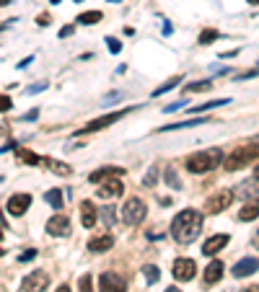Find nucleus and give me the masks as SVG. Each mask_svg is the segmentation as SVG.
Returning a JSON list of instances; mask_svg holds the SVG:
<instances>
[{
	"instance_id": "f257e3e1",
	"label": "nucleus",
	"mask_w": 259,
	"mask_h": 292,
	"mask_svg": "<svg viewBox=\"0 0 259 292\" xmlns=\"http://www.w3.org/2000/svg\"><path fill=\"white\" fill-rule=\"evenodd\" d=\"M200 233H202V214L197 210H181L174 218V222H171V236L181 246L197 240Z\"/></svg>"
},
{
	"instance_id": "f03ea898",
	"label": "nucleus",
	"mask_w": 259,
	"mask_h": 292,
	"mask_svg": "<svg viewBox=\"0 0 259 292\" xmlns=\"http://www.w3.org/2000/svg\"><path fill=\"white\" fill-rule=\"evenodd\" d=\"M223 163V150L220 148H210V150H200L192 152L187 158V171L189 174H207L212 168H218Z\"/></svg>"
},
{
	"instance_id": "7ed1b4c3",
	"label": "nucleus",
	"mask_w": 259,
	"mask_h": 292,
	"mask_svg": "<svg viewBox=\"0 0 259 292\" xmlns=\"http://www.w3.org/2000/svg\"><path fill=\"white\" fill-rule=\"evenodd\" d=\"M254 160H259V145L246 142V145H238L231 156L225 158V171H238V168H246Z\"/></svg>"
},
{
	"instance_id": "20e7f679",
	"label": "nucleus",
	"mask_w": 259,
	"mask_h": 292,
	"mask_svg": "<svg viewBox=\"0 0 259 292\" xmlns=\"http://www.w3.org/2000/svg\"><path fill=\"white\" fill-rule=\"evenodd\" d=\"M145 214H148V207L138 196H130L125 202V207H122V218H125L127 225H140L145 220Z\"/></svg>"
},
{
	"instance_id": "39448f33",
	"label": "nucleus",
	"mask_w": 259,
	"mask_h": 292,
	"mask_svg": "<svg viewBox=\"0 0 259 292\" xmlns=\"http://www.w3.org/2000/svg\"><path fill=\"white\" fill-rule=\"evenodd\" d=\"M132 109H122V112H114V114H106V116H99V119H94V122H88L86 127H81L75 134H88V132H99V130H104V127H109V124H114V122H119L122 116H127Z\"/></svg>"
},
{
	"instance_id": "423d86ee",
	"label": "nucleus",
	"mask_w": 259,
	"mask_h": 292,
	"mask_svg": "<svg viewBox=\"0 0 259 292\" xmlns=\"http://www.w3.org/2000/svg\"><path fill=\"white\" fill-rule=\"evenodd\" d=\"M47 284H50V274L44 272V269H34L21 282V290L19 292H42V290H47Z\"/></svg>"
},
{
	"instance_id": "0eeeda50",
	"label": "nucleus",
	"mask_w": 259,
	"mask_h": 292,
	"mask_svg": "<svg viewBox=\"0 0 259 292\" xmlns=\"http://www.w3.org/2000/svg\"><path fill=\"white\" fill-rule=\"evenodd\" d=\"M233 196H236V192H231V189H220L218 194H212V196L207 199V202H205V210H207L210 214H215V212H223L225 207H231Z\"/></svg>"
},
{
	"instance_id": "6e6552de",
	"label": "nucleus",
	"mask_w": 259,
	"mask_h": 292,
	"mask_svg": "<svg viewBox=\"0 0 259 292\" xmlns=\"http://www.w3.org/2000/svg\"><path fill=\"white\" fill-rule=\"evenodd\" d=\"M99 290L101 292H127V282L114 272H104L99 276Z\"/></svg>"
},
{
	"instance_id": "1a4fd4ad",
	"label": "nucleus",
	"mask_w": 259,
	"mask_h": 292,
	"mask_svg": "<svg viewBox=\"0 0 259 292\" xmlns=\"http://www.w3.org/2000/svg\"><path fill=\"white\" fill-rule=\"evenodd\" d=\"M171 274H174V280H179V282H189L192 276L197 274V264L192 258H176Z\"/></svg>"
},
{
	"instance_id": "9d476101",
	"label": "nucleus",
	"mask_w": 259,
	"mask_h": 292,
	"mask_svg": "<svg viewBox=\"0 0 259 292\" xmlns=\"http://www.w3.org/2000/svg\"><path fill=\"white\" fill-rule=\"evenodd\" d=\"M32 207V194H26V192H21V194H13L11 199H8V212L13 214V218H21V214Z\"/></svg>"
},
{
	"instance_id": "9b49d317",
	"label": "nucleus",
	"mask_w": 259,
	"mask_h": 292,
	"mask_svg": "<svg viewBox=\"0 0 259 292\" xmlns=\"http://www.w3.org/2000/svg\"><path fill=\"white\" fill-rule=\"evenodd\" d=\"M122 192H125V184H122L119 176H117V178L104 181L101 186L96 189V196L99 199H117V196H122Z\"/></svg>"
},
{
	"instance_id": "f8f14e48",
	"label": "nucleus",
	"mask_w": 259,
	"mask_h": 292,
	"mask_svg": "<svg viewBox=\"0 0 259 292\" xmlns=\"http://www.w3.org/2000/svg\"><path fill=\"white\" fill-rule=\"evenodd\" d=\"M256 269H259V258L246 256V258L236 261V266H233V276H236V280H243V276H251Z\"/></svg>"
},
{
	"instance_id": "ddd939ff",
	"label": "nucleus",
	"mask_w": 259,
	"mask_h": 292,
	"mask_svg": "<svg viewBox=\"0 0 259 292\" xmlns=\"http://www.w3.org/2000/svg\"><path fill=\"white\" fill-rule=\"evenodd\" d=\"M122 174H125V168H119V166H104V168H99V171L91 174L88 181H91V184H104V181L117 178V176H122Z\"/></svg>"
},
{
	"instance_id": "4468645a",
	"label": "nucleus",
	"mask_w": 259,
	"mask_h": 292,
	"mask_svg": "<svg viewBox=\"0 0 259 292\" xmlns=\"http://www.w3.org/2000/svg\"><path fill=\"white\" fill-rule=\"evenodd\" d=\"M47 233L50 236H60V238L68 236L70 233V220L65 218V214H55V218L47 222Z\"/></svg>"
},
{
	"instance_id": "2eb2a0df",
	"label": "nucleus",
	"mask_w": 259,
	"mask_h": 292,
	"mask_svg": "<svg viewBox=\"0 0 259 292\" xmlns=\"http://www.w3.org/2000/svg\"><path fill=\"white\" fill-rule=\"evenodd\" d=\"M225 243H228V236H225V233L212 236V238H207V240H205L202 254H205V256H215L218 251H223V248H225Z\"/></svg>"
},
{
	"instance_id": "dca6fc26",
	"label": "nucleus",
	"mask_w": 259,
	"mask_h": 292,
	"mask_svg": "<svg viewBox=\"0 0 259 292\" xmlns=\"http://www.w3.org/2000/svg\"><path fill=\"white\" fill-rule=\"evenodd\" d=\"M114 246V238L109 236V233H104V236H94L88 240V248L91 251H96V254H104V251H109Z\"/></svg>"
},
{
	"instance_id": "f3484780",
	"label": "nucleus",
	"mask_w": 259,
	"mask_h": 292,
	"mask_svg": "<svg viewBox=\"0 0 259 292\" xmlns=\"http://www.w3.org/2000/svg\"><path fill=\"white\" fill-rule=\"evenodd\" d=\"M223 264L220 261H210V264L205 266V274H202V280H205V284H215V282H220V276H223Z\"/></svg>"
},
{
	"instance_id": "a211bd4d",
	"label": "nucleus",
	"mask_w": 259,
	"mask_h": 292,
	"mask_svg": "<svg viewBox=\"0 0 259 292\" xmlns=\"http://www.w3.org/2000/svg\"><path fill=\"white\" fill-rule=\"evenodd\" d=\"M256 218H259V196L251 199V202H246V204L238 210V220H241V222H251V220H256Z\"/></svg>"
},
{
	"instance_id": "6ab92c4d",
	"label": "nucleus",
	"mask_w": 259,
	"mask_h": 292,
	"mask_svg": "<svg viewBox=\"0 0 259 292\" xmlns=\"http://www.w3.org/2000/svg\"><path fill=\"white\" fill-rule=\"evenodd\" d=\"M96 220H99V214H96L94 204H91L88 199H86V202H81V222H83V228H94Z\"/></svg>"
},
{
	"instance_id": "aec40b11",
	"label": "nucleus",
	"mask_w": 259,
	"mask_h": 292,
	"mask_svg": "<svg viewBox=\"0 0 259 292\" xmlns=\"http://www.w3.org/2000/svg\"><path fill=\"white\" fill-rule=\"evenodd\" d=\"M236 194L241 199H251V196H259V178H249V181H243L241 186L236 189Z\"/></svg>"
},
{
	"instance_id": "412c9836",
	"label": "nucleus",
	"mask_w": 259,
	"mask_h": 292,
	"mask_svg": "<svg viewBox=\"0 0 259 292\" xmlns=\"http://www.w3.org/2000/svg\"><path fill=\"white\" fill-rule=\"evenodd\" d=\"M42 163L47 166L50 171H55L57 176H70V174H73V168H70V166H65L63 160H55V158H44Z\"/></svg>"
},
{
	"instance_id": "4be33fe9",
	"label": "nucleus",
	"mask_w": 259,
	"mask_h": 292,
	"mask_svg": "<svg viewBox=\"0 0 259 292\" xmlns=\"http://www.w3.org/2000/svg\"><path fill=\"white\" fill-rule=\"evenodd\" d=\"M194 124H207V119H187V122H176V124H163L161 132H171V130H187V127H194Z\"/></svg>"
},
{
	"instance_id": "5701e85b",
	"label": "nucleus",
	"mask_w": 259,
	"mask_h": 292,
	"mask_svg": "<svg viewBox=\"0 0 259 292\" xmlns=\"http://www.w3.org/2000/svg\"><path fill=\"white\" fill-rule=\"evenodd\" d=\"M16 158L21 160V163H29V166H37V163H42L44 158H39L37 152H32V150H26V148H16Z\"/></svg>"
},
{
	"instance_id": "b1692460",
	"label": "nucleus",
	"mask_w": 259,
	"mask_h": 292,
	"mask_svg": "<svg viewBox=\"0 0 259 292\" xmlns=\"http://www.w3.org/2000/svg\"><path fill=\"white\" fill-rule=\"evenodd\" d=\"M44 202H47L52 210H63V192H60V189H50L47 194H44Z\"/></svg>"
},
{
	"instance_id": "393cba45",
	"label": "nucleus",
	"mask_w": 259,
	"mask_h": 292,
	"mask_svg": "<svg viewBox=\"0 0 259 292\" xmlns=\"http://www.w3.org/2000/svg\"><path fill=\"white\" fill-rule=\"evenodd\" d=\"M225 104H231L228 98H218V101H207V104H197V106H189V114H200L205 109H218V106H225Z\"/></svg>"
},
{
	"instance_id": "a878e982",
	"label": "nucleus",
	"mask_w": 259,
	"mask_h": 292,
	"mask_svg": "<svg viewBox=\"0 0 259 292\" xmlns=\"http://www.w3.org/2000/svg\"><path fill=\"white\" fill-rule=\"evenodd\" d=\"M104 18V13L101 10H88V13H81L78 16V24H83V26H94V24H99Z\"/></svg>"
},
{
	"instance_id": "bb28decb",
	"label": "nucleus",
	"mask_w": 259,
	"mask_h": 292,
	"mask_svg": "<svg viewBox=\"0 0 259 292\" xmlns=\"http://www.w3.org/2000/svg\"><path fill=\"white\" fill-rule=\"evenodd\" d=\"M163 178H166V184H169V189H181V178H179V174L174 171V168H166V174H163Z\"/></svg>"
},
{
	"instance_id": "cd10ccee",
	"label": "nucleus",
	"mask_w": 259,
	"mask_h": 292,
	"mask_svg": "<svg viewBox=\"0 0 259 292\" xmlns=\"http://www.w3.org/2000/svg\"><path fill=\"white\" fill-rule=\"evenodd\" d=\"M181 80H184V78H181V75H176V78H169V80H166V83H163L161 88H156V90H153V98H156V96H163V94H166V90H171V88H176V86H179Z\"/></svg>"
},
{
	"instance_id": "c85d7f7f",
	"label": "nucleus",
	"mask_w": 259,
	"mask_h": 292,
	"mask_svg": "<svg viewBox=\"0 0 259 292\" xmlns=\"http://www.w3.org/2000/svg\"><path fill=\"white\" fill-rule=\"evenodd\" d=\"M156 181H158V166H150V171H148L145 178H143V186H145V189H153Z\"/></svg>"
},
{
	"instance_id": "c756f323",
	"label": "nucleus",
	"mask_w": 259,
	"mask_h": 292,
	"mask_svg": "<svg viewBox=\"0 0 259 292\" xmlns=\"http://www.w3.org/2000/svg\"><path fill=\"white\" fill-rule=\"evenodd\" d=\"M143 274H145V280L153 284V282H158V276H161V272H158V266H143Z\"/></svg>"
},
{
	"instance_id": "7c9ffc66",
	"label": "nucleus",
	"mask_w": 259,
	"mask_h": 292,
	"mask_svg": "<svg viewBox=\"0 0 259 292\" xmlns=\"http://www.w3.org/2000/svg\"><path fill=\"white\" fill-rule=\"evenodd\" d=\"M104 222L109 225V228H114V222H117V212H114V207H104Z\"/></svg>"
},
{
	"instance_id": "2f4dec72",
	"label": "nucleus",
	"mask_w": 259,
	"mask_h": 292,
	"mask_svg": "<svg viewBox=\"0 0 259 292\" xmlns=\"http://www.w3.org/2000/svg\"><path fill=\"white\" fill-rule=\"evenodd\" d=\"M215 39H218L215 28H205V32L200 34V44H210V42H215Z\"/></svg>"
},
{
	"instance_id": "473e14b6",
	"label": "nucleus",
	"mask_w": 259,
	"mask_h": 292,
	"mask_svg": "<svg viewBox=\"0 0 259 292\" xmlns=\"http://www.w3.org/2000/svg\"><path fill=\"white\" fill-rule=\"evenodd\" d=\"M210 80H202V83H192V86H187V90H189V94H194V90H197V94H200V90H210Z\"/></svg>"
},
{
	"instance_id": "72a5a7b5",
	"label": "nucleus",
	"mask_w": 259,
	"mask_h": 292,
	"mask_svg": "<svg viewBox=\"0 0 259 292\" xmlns=\"http://www.w3.org/2000/svg\"><path fill=\"white\" fill-rule=\"evenodd\" d=\"M78 287H81V292H94V284H91V276H88V274H83V276H81Z\"/></svg>"
},
{
	"instance_id": "f704fd0d",
	"label": "nucleus",
	"mask_w": 259,
	"mask_h": 292,
	"mask_svg": "<svg viewBox=\"0 0 259 292\" xmlns=\"http://www.w3.org/2000/svg\"><path fill=\"white\" fill-rule=\"evenodd\" d=\"M11 106H13V101H11V96H6V94H0V114H3V112H11Z\"/></svg>"
},
{
	"instance_id": "c9c22d12",
	"label": "nucleus",
	"mask_w": 259,
	"mask_h": 292,
	"mask_svg": "<svg viewBox=\"0 0 259 292\" xmlns=\"http://www.w3.org/2000/svg\"><path fill=\"white\" fill-rule=\"evenodd\" d=\"M106 47H109V52H114V54L122 52V44H119L114 36H106Z\"/></svg>"
},
{
	"instance_id": "e433bc0d",
	"label": "nucleus",
	"mask_w": 259,
	"mask_h": 292,
	"mask_svg": "<svg viewBox=\"0 0 259 292\" xmlns=\"http://www.w3.org/2000/svg\"><path fill=\"white\" fill-rule=\"evenodd\" d=\"M42 90H47V83H39V86H29V88H26V94L32 96V94H42Z\"/></svg>"
},
{
	"instance_id": "4c0bfd02",
	"label": "nucleus",
	"mask_w": 259,
	"mask_h": 292,
	"mask_svg": "<svg viewBox=\"0 0 259 292\" xmlns=\"http://www.w3.org/2000/svg\"><path fill=\"white\" fill-rule=\"evenodd\" d=\"M184 104H187V101H174V104H169V106H166L163 112H166V114H171V112H179V109H181V106H184Z\"/></svg>"
},
{
	"instance_id": "58836bf2",
	"label": "nucleus",
	"mask_w": 259,
	"mask_h": 292,
	"mask_svg": "<svg viewBox=\"0 0 259 292\" xmlns=\"http://www.w3.org/2000/svg\"><path fill=\"white\" fill-rule=\"evenodd\" d=\"M70 34H75V26H63L60 28V39H68Z\"/></svg>"
},
{
	"instance_id": "ea45409f",
	"label": "nucleus",
	"mask_w": 259,
	"mask_h": 292,
	"mask_svg": "<svg viewBox=\"0 0 259 292\" xmlns=\"http://www.w3.org/2000/svg\"><path fill=\"white\" fill-rule=\"evenodd\" d=\"M37 256V248H32V251H24L21 256H19V261H32Z\"/></svg>"
},
{
	"instance_id": "a19ab883",
	"label": "nucleus",
	"mask_w": 259,
	"mask_h": 292,
	"mask_svg": "<svg viewBox=\"0 0 259 292\" xmlns=\"http://www.w3.org/2000/svg\"><path fill=\"white\" fill-rule=\"evenodd\" d=\"M37 116H39V112H37V109H32V112H26V114H24L21 119H24V122H34Z\"/></svg>"
},
{
	"instance_id": "79ce46f5",
	"label": "nucleus",
	"mask_w": 259,
	"mask_h": 292,
	"mask_svg": "<svg viewBox=\"0 0 259 292\" xmlns=\"http://www.w3.org/2000/svg\"><path fill=\"white\" fill-rule=\"evenodd\" d=\"M228 292H259V287L251 284V287H243V290H228Z\"/></svg>"
},
{
	"instance_id": "37998d69",
	"label": "nucleus",
	"mask_w": 259,
	"mask_h": 292,
	"mask_svg": "<svg viewBox=\"0 0 259 292\" xmlns=\"http://www.w3.org/2000/svg\"><path fill=\"white\" fill-rule=\"evenodd\" d=\"M29 62H34V57H24V60H21V62H19V68L24 70V68H29Z\"/></svg>"
},
{
	"instance_id": "c03bdc74",
	"label": "nucleus",
	"mask_w": 259,
	"mask_h": 292,
	"mask_svg": "<svg viewBox=\"0 0 259 292\" xmlns=\"http://www.w3.org/2000/svg\"><path fill=\"white\" fill-rule=\"evenodd\" d=\"M50 24V16H47V13H42V16H39V26H47Z\"/></svg>"
},
{
	"instance_id": "a18cd8bd",
	"label": "nucleus",
	"mask_w": 259,
	"mask_h": 292,
	"mask_svg": "<svg viewBox=\"0 0 259 292\" xmlns=\"http://www.w3.org/2000/svg\"><path fill=\"white\" fill-rule=\"evenodd\" d=\"M57 292H70V287H68V284H60V287H57Z\"/></svg>"
},
{
	"instance_id": "49530a36",
	"label": "nucleus",
	"mask_w": 259,
	"mask_h": 292,
	"mask_svg": "<svg viewBox=\"0 0 259 292\" xmlns=\"http://www.w3.org/2000/svg\"><path fill=\"white\" fill-rule=\"evenodd\" d=\"M166 292H181V290H176V287H169V290H166Z\"/></svg>"
},
{
	"instance_id": "de8ad7c7",
	"label": "nucleus",
	"mask_w": 259,
	"mask_h": 292,
	"mask_svg": "<svg viewBox=\"0 0 259 292\" xmlns=\"http://www.w3.org/2000/svg\"><path fill=\"white\" fill-rule=\"evenodd\" d=\"M11 3V0H0V6H8Z\"/></svg>"
},
{
	"instance_id": "09e8293b",
	"label": "nucleus",
	"mask_w": 259,
	"mask_h": 292,
	"mask_svg": "<svg viewBox=\"0 0 259 292\" xmlns=\"http://www.w3.org/2000/svg\"><path fill=\"white\" fill-rule=\"evenodd\" d=\"M254 178H259V166H256V171H254Z\"/></svg>"
},
{
	"instance_id": "8fccbe9b",
	"label": "nucleus",
	"mask_w": 259,
	"mask_h": 292,
	"mask_svg": "<svg viewBox=\"0 0 259 292\" xmlns=\"http://www.w3.org/2000/svg\"><path fill=\"white\" fill-rule=\"evenodd\" d=\"M249 3H251V6H259V0H249Z\"/></svg>"
},
{
	"instance_id": "3c124183",
	"label": "nucleus",
	"mask_w": 259,
	"mask_h": 292,
	"mask_svg": "<svg viewBox=\"0 0 259 292\" xmlns=\"http://www.w3.org/2000/svg\"><path fill=\"white\" fill-rule=\"evenodd\" d=\"M109 3H122V0H109Z\"/></svg>"
},
{
	"instance_id": "603ef678",
	"label": "nucleus",
	"mask_w": 259,
	"mask_h": 292,
	"mask_svg": "<svg viewBox=\"0 0 259 292\" xmlns=\"http://www.w3.org/2000/svg\"><path fill=\"white\" fill-rule=\"evenodd\" d=\"M57 3H60V0H52V6H57Z\"/></svg>"
},
{
	"instance_id": "864d4df0",
	"label": "nucleus",
	"mask_w": 259,
	"mask_h": 292,
	"mask_svg": "<svg viewBox=\"0 0 259 292\" xmlns=\"http://www.w3.org/2000/svg\"><path fill=\"white\" fill-rule=\"evenodd\" d=\"M73 3H83V0H73Z\"/></svg>"
},
{
	"instance_id": "5fc2aeb1",
	"label": "nucleus",
	"mask_w": 259,
	"mask_h": 292,
	"mask_svg": "<svg viewBox=\"0 0 259 292\" xmlns=\"http://www.w3.org/2000/svg\"><path fill=\"white\" fill-rule=\"evenodd\" d=\"M0 228H3V225H0ZM0 238H3V230H0Z\"/></svg>"
},
{
	"instance_id": "6e6d98bb",
	"label": "nucleus",
	"mask_w": 259,
	"mask_h": 292,
	"mask_svg": "<svg viewBox=\"0 0 259 292\" xmlns=\"http://www.w3.org/2000/svg\"><path fill=\"white\" fill-rule=\"evenodd\" d=\"M3 254H6V251H3V248H0V256H3Z\"/></svg>"
},
{
	"instance_id": "4d7b16f0",
	"label": "nucleus",
	"mask_w": 259,
	"mask_h": 292,
	"mask_svg": "<svg viewBox=\"0 0 259 292\" xmlns=\"http://www.w3.org/2000/svg\"><path fill=\"white\" fill-rule=\"evenodd\" d=\"M256 243H259V236H256Z\"/></svg>"
},
{
	"instance_id": "13d9d810",
	"label": "nucleus",
	"mask_w": 259,
	"mask_h": 292,
	"mask_svg": "<svg viewBox=\"0 0 259 292\" xmlns=\"http://www.w3.org/2000/svg\"><path fill=\"white\" fill-rule=\"evenodd\" d=\"M0 181H3V176H0Z\"/></svg>"
}]
</instances>
